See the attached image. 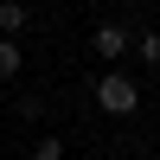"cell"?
<instances>
[{
    "instance_id": "obj_7",
    "label": "cell",
    "mask_w": 160,
    "mask_h": 160,
    "mask_svg": "<svg viewBox=\"0 0 160 160\" xmlns=\"http://www.w3.org/2000/svg\"><path fill=\"white\" fill-rule=\"evenodd\" d=\"M45 115V96H19V122H38Z\"/></svg>"
},
{
    "instance_id": "obj_3",
    "label": "cell",
    "mask_w": 160,
    "mask_h": 160,
    "mask_svg": "<svg viewBox=\"0 0 160 160\" xmlns=\"http://www.w3.org/2000/svg\"><path fill=\"white\" fill-rule=\"evenodd\" d=\"M26 32V0H0V38H19Z\"/></svg>"
},
{
    "instance_id": "obj_8",
    "label": "cell",
    "mask_w": 160,
    "mask_h": 160,
    "mask_svg": "<svg viewBox=\"0 0 160 160\" xmlns=\"http://www.w3.org/2000/svg\"><path fill=\"white\" fill-rule=\"evenodd\" d=\"M135 7H154V0H135Z\"/></svg>"
},
{
    "instance_id": "obj_4",
    "label": "cell",
    "mask_w": 160,
    "mask_h": 160,
    "mask_svg": "<svg viewBox=\"0 0 160 160\" xmlns=\"http://www.w3.org/2000/svg\"><path fill=\"white\" fill-rule=\"evenodd\" d=\"M19 64H26L19 38H0V77H19Z\"/></svg>"
},
{
    "instance_id": "obj_2",
    "label": "cell",
    "mask_w": 160,
    "mask_h": 160,
    "mask_svg": "<svg viewBox=\"0 0 160 160\" xmlns=\"http://www.w3.org/2000/svg\"><path fill=\"white\" fill-rule=\"evenodd\" d=\"M90 51H96V58H102V64H109V71H115V64H122L128 51H135V32H128L122 19H102L96 32H90Z\"/></svg>"
},
{
    "instance_id": "obj_1",
    "label": "cell",
    "mask_w": 160,
    "mask_h": 160,
    "mask_svg": "<svg viewBox=\"0 0 160 160\" xmlns=\"http://www.w3.org/2000/svg\"><path fill=\"white\" fill-rule=\"evenodd\" d=\"M96 109H102V115H135V109H141L135 77H128V71H102V77H96Z\"/></svg>"
},
{
    "instance_id": "obj_6",
    "label": "cell",
    "mask_w": 160,
    "mask_h": 160,
    "mask_svg": "<svg viewBox=\"0 0 160 160\" xmlns=\"http://www.w3.org/2000/svg\"><path fill=\"white\" fill-rule=\"evenodd\" d=\"M32 160H64V141H58V135H45V141L32 148Z\"/></svg>"
},
{
    "instance_id": "obj_5",
    "label": "cell",
    "mask_w": 160,
    "mask_h": 160,
    "mask_svg": "<svg viewBox=\"0 0 160 160\" xmlns=\"http://www.w3.org/2000/svg\"><path fill=\"white\" fill-rule=\"evenodd\" d=\"M135 51H141V64H148V71H160V26L135 38Z\"/></svg>"
}]
</instances>
